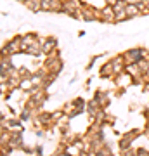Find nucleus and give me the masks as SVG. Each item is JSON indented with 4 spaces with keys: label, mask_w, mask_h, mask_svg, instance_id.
Masks as SVG:
<instances>
[{
    "label": "nucleus",
    "mask_w": 149,
    "mask_h": 156,
    "mask_svg": "<svg viewBox=\"0 0 149 156\" xmlns=\"http://www.w3.org/2000/svg\"><path fill=\"white\" fill-rule=\"evenodd\" d=\"M142 56H144V50H140V49L128 50L127 54H125V57H128V59H130L128 62H140V61H142Z\"/></svg>",
    "instance_id": "1"
},
{
    "label": "nucleus",
    "mask_w": 149,
    "mask_h": 156,
    "mask_svg": "<svg viewBox=\"0 0 149 156\" xmlns=\"http://www.w3.org/2000/svg\"><path fill=\"white\" fill-rule=\"evenodd\" d=\"M54 47H55V40H54V38H50V40H47V42H45V45H44V49H42V50L49 54L50 50L54 49Z\"/></svg>",
    "instance_id": "2"
},
{
    "label": "nucleus",
    "mask_w": 149,
    "mask_h": 156,
    "mask_svg": "<svg viewBox=\"0 0 149 156\" xmlns=\"http://www.w3.org/2000/svg\"><path fill=\"white\" fill-rule=\"evenodd\" d=\"M125 2L132 4V5H139V4H140V0H125Z\"/></svg>",
    "instance_id": "3"
},
{
    "label": "nucleus",
    "mask_w": 149,
    "mask_h": 156,
    "mask_svg": "<svg viewBox=\"0 0 149 156\" xmlns=\"http://www.w3.org/2000/svg\"><path fill=\"white\" fill-rule=\"evenodd\" d=\"M146 4H147V9H146V12H149V0H146Z\"/></svg>",
    "instance_id": "4"
}]
</instances>
